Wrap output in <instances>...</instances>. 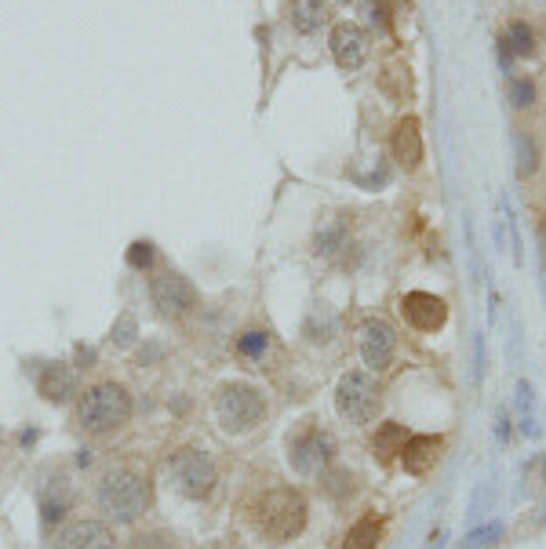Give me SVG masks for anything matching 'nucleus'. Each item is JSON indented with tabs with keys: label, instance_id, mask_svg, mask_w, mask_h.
I'll return each instance as SVG.
<instances>
[{
	"label": "nucleus",
	"instance_id": "1",
	"mask_svg": "<svg viewBox=\"0 0 546 549\" xmlns=\"http://www.w3.org/2000/svg\"><path fill=\"white\" fill-rule=\"evenodd\" d=\"M153 473L135 459H110L91 480V502L106 524L132 528L153 510Z\"/></svg>",
	"mask_w": 546,
	"mask_h": 549
},
{
	"label": "nucleus",
	"instance_id": "2",
	"mask_svg": "<svg viewBox=\"0 0 546 549\" xmlns=\"http://www.w3.org/2000/svg\"><path fill=\"white\" fill-rule=\"evenodd\" d=\"M135 415L132 390L117 379H99L84 386L81 397L73 400V426L88 440H110L121 430H128V422Z\"/></svg>",
	"mask_w": 546,
	"mask_h": 549
},
{
	"label": "nucleus",
	"instance_id": "3",
	"mask_svg": "<svg viewBox=\"0 0 546 549\" xmlns=\"http://www.w3.org/2000/svg\"><path fill=\"white\" fill-rule=\"evenodd\" d=\"M248 520H252V531L266 546H288L310 524V499L292 484H277V488H266L252 502Z\"/></svg>",
	"mask_w": 546,
	"mask_h": 549
},
{
	"label": "nucleus",
	"instance_id": "4",
	"mask_svg": "<svg viewBox=\"0 0 546 549\" xmlns=\"http://www.w3.org/2000/svg\"><path fill=\"white\" fill-rule=\"evenodd\" d=\"M212 411L226 437H248V433H255L270 419V400H266V393L255 382L233 379L215 390Z\"/></svg>",
	"mask_w": 546,
	"mask_h": 549
},
{
	"label": "nucleus",
	"instance_id": "5",
	"mask_svg": "<svg viewBox=\"0 0 546 549\" xmlns=\"http://www.w3.org/2000/svg\"><path fill=\"white\" fill-rule=\"evenodd\" d=\"M168 484L186 502H208L219 491V462L201 444H182L168 455Z\"/></svg>",
	"mask_w": 546,
	"mask_h": 549
},
{
	"label": "nucleus",
	"instance_id": "6",
	"mask_svg": "<svg viewBox=\"0 0 546 549\" xmlns=\"http://www.w3.org/2000/svg\"><path fill=\"white\" fill-rule=\"evenodd\" d=\"M383 404H386L383 382L375 379L372 371L350 368L335 382V411L350 426H375L379 415H383Z\"/></svg>",
	"mask_w": 546,
	"mask_h": 549
},
{
	"label": "nucleus",
	"instance_id": "7",
	"mask_svg": "<svg viewBox=\"0 0 546 549\" xmlns=\"http://www.w3.org/2000/svg\"><path fill=\"white\" fill-rule=\"evenodd\" d=\"M288 466H292L295 477L303 480H317L328 466L335 462V455H339V444H335V437L324 426H317V422H306V426H299L295 433H288Z\"/></svg>",
	"mask_w": 546,
	"mask_h": 549
},
{
	"label": "nucleus",
	"instance_id": "8",
	"mask_svg": "<svg viewBox=\"0 0 546 549\" xmlns=\"http://www.w3.org/2000/svg\"><path fill=\"white\" fill-rule=\"evenodd\" d=\"M37 513H41V528L44 535H55V531L70 520L73 506H77V488H73V477L62 470L59 462H48L41 473H37Z\"/></svg>",
	"mask_w": 546,
	"mask_h": 549
},
{
	"label": "nucleus",
	"instance_id": "9",
	"mask_svg": "<svg viewBox=\"0 0 546 549\" xmlns=\"http://www.w3.org/2000/svg\"><path fill=\"white\" fill-rule=\"evenodd\" d=\"M150 302L157 317L164 320H186L201 306V291L186 273L179 270H161L150 277Z\"/></svg>",
	"mask_w": 546,
	"mask_h": 549
},
{
	"label": "nucleus",
	"instance_id": "10",
	"mask_svg": "<svg viewBox=\"0 0 546 549\" xmlns=\"http://www.w3.org/2000/svg\"><path fill=\"white\" fill-rule=\"evenodd\" d=\"M357 353H361L364 371L386 375V371L397 364V353H401L397 328L383 317H364L361 324H357Z\"/></svg>",
	"mask_w": 546,
	"mask_h": 549
},
{
	"label": "nucleus",
	"instance_id": "11",
	"mask_svg": "<svg viewBox=\"0 0 546 549\" xmlns=\"http://www.w3.org/2000/svg\"><path fill=\"white\" fill-rule=\"evenodd\" d=\"M51 549H117V531L102 517H73L51 535Z\"/></svg>",
	"mask_w": 546,
	"mask_h": 549
},
{
	"label": "nucleus",
	"instance_id": "12",
	"mask_svg": "<svg viewBox=\"0 0 546 549\" xmlns=\"http://www.w3.org/2000/svg\"><path fill=\"white\" fill-rule=\"evenodd\" d=\"M33 386H37V393H41L48 404L62 408V404H73V400L81 397L84 379H81V368L70 364V360H48V364L37 368Z\"/></svg>",
	"mask_w": 546,
	"mask_h": 549
},
{
	"label": "nucleus",
	"instance_id": "13",
	"mask_svg": "<svg viewBox=\"0 0 546 549\" xmlns=\"http://www.w3.org/2000/svg\"><path fill=\"white\" fill-rule=\"evenodd\" d=\"M328 51H332V59L339 70L346 73H357L368 62V55H372V37H368V30H364L361 22H335L332 33H328Z\"/></svg>",
	"mask_w": 546,
	"mask_h": 549
},
{
	"label": "nucleus",
	"instance_id": "14",
	"mask_svg": "<svg viewBox=\"0 0 546 549\" xmlns=\"http://www.w3.org/2000/svg\"><path fill=\"white\" fill-rule=\"evenodd\" d=\"M401 317L415 335H437L448 324V302L434 291H408L401 295Z\"/></svg>",
	"mask_w": 546,
	"mask_h": 549
},
{
	"label": "nucleus",
	"instance_id": "15",
	"mask_svg": "<svg viewBox=\"0 0 546 549\" xmlns=\"http://www.w3.org/2000/svg\"><path fill=\"white\" fill-rule=\"evenodd\" d=\"M441 455H445V437L441 433H412L405 440L401 455H397V462H401V470L408 477H430L437 470Z\"/></svg>",
	"mask_w": 546,
	"mask_h": 549
},
{
	"label": "nucleus",
	"instance_id": "16",
	"mask_svg": "<svg viewBox=\"0 0 546 549\" xmlns=\"http://www.w3.org/2000/svg\"><path fill=\"white\" fill-rule=\"evenodd\" d=\"M390 150H394V160L401 164L405 171H419L426 157V146H423V124L419 117H401L394 124V139H390Z\"/></svg>",
	"mask_w": 546,
	"mask_h": 549
},
{
	"label": "nucleus",
	"instance_id": "17",
	"mask_svg": "<svg viewBox=\"0 0 546 549\" xmlns=\"http://www.w3.org/2000/svg\"><path fill=\"white\" fill-rule=\"evenodd\" d=\"M284 19L292 26L295 33H303V37H314L328 26V4L324 0H292L288 8H284Z\"/></svg>",
	"mask_w": 546,
	"mask_h": 549
},
{
	"label": "nucleus",
	"instance_id": "18",
	"mask_svg": "<svg viewBox=\"0 0 546 549\" xmlns=\"http://www.w3.org/2000/svg\"><path fill=\"white\" fill-rule=\"evenodd\" d=\"M317 488H321L324 499L332 502H350L361 491V477H357L350 466H339V462H332L328 470L317 477Z\"/></svg>",
	"mask_w": 546,
	"mask_h": 549
},
{
	"label": "nucleus",
	"instance_id": "19",
	"mask_svg": "<svg viewBox=\"0 0 546 549\" xmlns=\"http://www.w3.org/2000/svg\"><path fill=\"white\" fill-rule=\"evenodd\" d=\"M233 353L244 360V364H252V368H263L266 360L273 353V335L270 328H244L237 339H233Z\"/></svg>",
	"mask_w": 546,
	"mask_h": 549
},
{
	"label": "nucleus",
	"instance_id": "20",
	"mask_svg": "<svg viewBox=\"0 0 546 549\" xmlns=\"http://www.w3.org/2000/svg\"><path fill=\"white\" fill-rule=\"evenodd\" d=\"M303 335H306V342H314V346H328V342L339 335V317H335V310L328 302L310 306V313H306V320H303Z\"/></svg>",
	"mask_w": 546,
	"mask_h": 549
},
{
	"label": "nucleus",
	"instance_id": "21",
	"mask_svg": "<svg viewBox=\"0 0 546 549\" xmlns=\"http://www.w3.org/2000/svg\"><path fill=\"white\" fill-rule=\"evenodd\" d=\"M350 248V226H346V219L339 215V219H328L317 226L314 233V251L321 255V259H335V255H343V251Z\"/></svg>",
	"mask_w": 546,
	"mask_h": 549
},
{
	"label": "nucleus",
	"instance_id": "22",
	"mask_svg": "<svg viewBox=\"0 0 546 549\" xmlns=\"http://www.w3.org/2000/svg\"><path fill=\"white\" fill-rule=\"evenodd\" d=\"M408 437H412V433H408L401 422H379V430L372 433V455L383 462V466H390V462H397V455H401Z\"/></svg>",
	"mask_w": 546,
	"mask_h": 549
},
{
	"label": "nucleus",
	"instance_id": "23",
	"mask_svg": "<svg viewBox=\"0 0 546 549\" xmlns=\"http://www.w3.org/2000/svg\"><path fill=\"white\" fill-rule=\"evenodd\" d=\"M386 535V520L375 517V513H364L361 520L350 524V531L343 535V546L339 549H379Z\"/></svg>",
	"mask_w": 546,
	"mask_h": 549
},
{
	"label": "nucleus",
	"instance_id": "24",
	"mask_svg": "<svg viewBox=\"0 0 546 549\" xmlns=\"http://www.w3.org/2000/svg\"><path fill=\"white\" fill-rule=\"evenodd\" d=\"M506 55H517V59H532L536 55V30L528 26L525 19H510L506 22L503 37H499Z\"/></svg>",
	"mask_w": 546,
	"mask_h": 549
},
{
	"label": "nucleus",
	"instance_id": "25",
	"mask_svg": "<svg viewBox=\"0 0 546 549\" xmlns=\"http://www.w3.org/2000/svg\"><path fill=\"white\" fill-rule=\"evenodd\" d=\"M379 88H383L394 102H405L408 95H412V70H408V62H401V59L390 62V66L379 73Z\"/></svg>",
	"mask_w": 546,
	"mask_h": 549
},
{
	"label": "nucleus",
	"instance_id": "26",
	"mask_svg": "<svg viewBox=\"0 0 546 549\" xmlns=\"http://www.w3.org/2000/svg\"><path fill=\"white\" fill-rule=\"evenodd\" d=\"M139 320H135V313H121V317L113 320L110 328V346L113 350H135L139 346Z\"/></svg>",
	"mask_w": 546,
	"mask_h": 549
},
{
	"label": "nucleus",
	"instance_id": "27",
	"mask_svg": "<svg viewBox=\"0 0 546 549\" xmlns=\"http://www.w3.org/2000/svg\"><path fill=\"white\" fill-rule=\"evenodd\" d=\"M124 549H179V539H175L168 528H146V531H135Z\"/></svg>",
	"mask_w": 546,
	"mask_h": 549
},
{
	"label": "nucleus",
	"instance_id": "28",
	"mask_svg": "<svg viewBox=\"0 0 546 549\" xmlns=\"http://www.w3.org/2000/svg\"><path fill=\"white\" fill-rule=\"evenodd\" d=\"M517 175L521 179H528V175H536V168H539V153H536V142L528 139V135H521L517 131Z\"/></svg>",
	"mask_w": 546,
	"mask_h": 549
},
{
	"label": "nucleus",
	"instance_id": "29",
	"mask_svg": "<svg viewBox=\"0 0 546 549\" xmlns=\"http://www.w3.org/2000/svg\"><path fill=\"white\" fill-rule=\"evenodd\" d=\"M506 91H510V106H514V110H532V106H536V80L514 77Z\"/></svg>",
	"mask_w": 546,
	"mask_h": 549
},
{
	"label": "nucleus",
	"instance_id": "30",
	"mask_svg": "<svg viewBox=\"0 0 546 549\" xmlns=\"http://www.w3.org/2000/svg\"><path fill=\"white\" fill-rule=\"evenodd\" d=\"M153 259H157V251H153L150 240H135L132 248H128V266H135V270L146 273L153 266Z\"/></svg>",
	"mask_w": 546,
	"mask_h": 549
},
{
	"label": "nucleus",
	"instance_id": "31",
	"mask_svg": "<svg viewBox=\"0 0 546 549\" xmlns=\"http://www.w3.org/2000/svg\"><path fill=\"white\" fill-rule=\"evenodd\" d=\"M499 535H503V524H485L463 542V549H488L492 542H499Z\"/></svg>",
	"mask_w": 546,
	"mask_h": 549
},
{
	"label": "nucleus",
	"instance_id": "32",
	"mask_svg": "<svg viewBox=\"0 0 546 549\" xmlns=\"http://www.w3.org/2000/svg\"><path fill=\"white\" fill-rule=\"evenodd\" d=\"M441 546H445V531H434L430 542H426V549H441Z\"/></svg>",
	"mask_w": 546,
	"mask_h": 549
},
{
	"label": "nucleus",
	"instance_id": "33",
	"mask_svg": "<svg viewBox=\"0 0 546 549\" xmlns=\"http://www.w3.org/2000/svg\"><path fill=\"white\" fill-rule=\"evenodd\" d=\"M539 480H543V484H546V455H543V459H539Z\"/></svg>",
	"mask_w": 546,
	"mask_h": 549
},
{
	"label": "nucleus",
	"instance_id": "34",
	"mask_svg": "<svg viewBox=\"0 0 546 549\" xmlns=\"http://www.w3.org/2000/svg\"><path fill=\"white\" fill-rule=\"evenodd\" d=\"M335 4H350V0H335Z\"/></svg>",
	"mask_w": 546,
	"mask_h": 549
},
{
	"label": "nucleus",
	"instance_id": "35",
	"mask_svg": "<svg viewBox=\"0 0 546 549\" xmlns=\"http://www.w3.org/2000/svg\"><path fill=\"white\" fill-rule=\"evenodd\" d=\"M536 4H546V0H536Z\"/></svg>",
	"mask_w": 546,
	"mask_h": 549
}]
</instances>
